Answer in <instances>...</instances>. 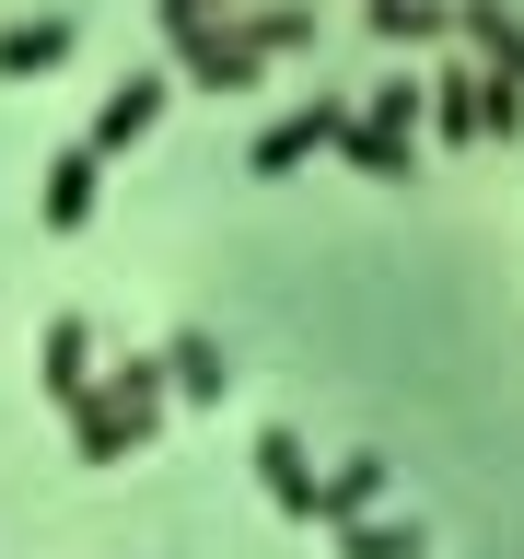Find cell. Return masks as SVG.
Here are the masks:
<instances>
[{"label":"cell","instance_id":"obj_15","mask_svg":"<svg viewBox=\"0 0 524 559\" xmlns=\"http://www.w3.org/2000/svg\"><path fill=\"white\" fill-rule=\"evenodd\" d=\"M361 129H396V140H419V82H373V94L349 105Z\"/></svg>","mask_w":524,"mask_h":559},{"label":"cell","instance_id":"obj_1","mask_svg":"<svg viewBox=\"0 0 524 559\" xmlns=\"http://www.w3.org/2000/svg\"><path fill=\"white\" fill-rule=\"evenodd\" d=\"M175 70L199 82V94H257L269 82V59H291V47H314V0H269V12H222V24H187L164 35Z\"/></svg>","mask_w":524,"mask_h":559},{"label":"cell","instance_id":"obj_12","mask_svg":"<svg viewBox=\"0 0 524 559\" xmlns=\"http://www.w3.org/2000/svg\"><path fill=\"white\" fill-rule=\"evenodd\" d=\"M338 152H349L361 175H373V187H408V164H419V140H396V129H361V117L338 129Z\"/></svg>","mask_w":524,"mask_h":559},{"label":"cell","instance_id":"obj_2","mask_svg":"<svg viewBox=\"0 0 524 559\" xmlns=\"http://www.w3.org/2000/svg\"><path fill=\"white\" fill-rule=\"evenodd\" d=\"M164 408H175L164 361H105V373L82 384V408H70V454H82V466H117V454H140L164 431Z\"/></svg>","mask_w":524,"mask_h":559},{"label":"cell","instance_id":"obj_17","mask_svg":"<svg viewBox=\"0 0 524 559\" xmlns=\"http://www.w3.org/2000/svg\"><path fill=\"white\" fill-rule=\"evenodd\" d=\"M164 12V35H187V24H222V12H245V0H152Z\"/></svg>","mask_w":524,"mask_h":559},{"label":"cell","instance_id":"obj_13","mask_svg":"<svg viewBox=\"0 0 524 559\" xmlns=\"http://www.w3.org/2000/svg\"><path fill=\"white\" fill-rule=\"evenodd\" d=\"M361 12H373V35H384V47H431V35H454V12H443V0H361Z\"/></svg>","mask_w":524,"mask_h":559},{"label":"cell","instance_id":"obj_5","mask_svg":"<svg viewBox=\"0 0 524 559\" xmlns=\"http://www.w3.org/2000/svg\"><path fill=\"white\" fill-rule=\"evenodd\" d=\"M443 12H454V35L478 47L489 82H524V12H513V0H443Z\"/></svg>","mask_w":524,"mask_h":559},{"label":"cell","instance_id":"obj_6","mask_svg":"<svg viewBox=\"0 0 524 559\" xmlns=\"http://www.w3.org/2000/svg\"><path fill=\"white\" fill-rule=\"evenodd\" d=\"M94 199H105V164L70 140L59 164H47V187H35V222H47V234H82V222H94Z\"/></svg>","mask_w":524,"mask_h":559},{"label":"cell","instance_id":"obj_4","mask_svg":"<svg viewBox=\"0 0 524 559\" xmlns=\"http://www.w3.org/2000/svg\"><path fill=\"white\" fill-rule=\"evenodd\" d=\"M164 94H175L164 70H129V82H117V94L94 105V129H82V152L105 164V152H129V140H152V129H164Z\"/></svg>","mask_w":524,"mask_h":559},{"label":"cell","instance_id":"obj_14","mask_svg":"<svg viewBox=\"0 0 524 559\" xmlns=\"http://www.w3.org/2000/svg\"><path fill=\"white\" fill-rule=\"evenodd\" d=\"M338 548H349V559H419L431 536H419V524H396V513H349V524H338Z\"/></svg>","mask_w":524,"mask_h":559},{"label":"cell","instance_id":"obj_16","mask_svg":"<svg viewBox=\"0 0 524 559\" xmlns=\"http://www.w3.org/2000/svg\"><path fill=\"white\" fill-rule=\"evenodd\" d=\"M478 140H524V82H489L478 70Z\"/></svg>","mask_w":524,"mask_h":559},{"label":"cell","instance_id":"obj_3","mask_svg":"<svg viewBox=\"0 0 524 559\" xmlns=\"http://www.w3.org/2000/svg\"><path fill=\"white\" fill-rule=\"evenodd\" d=\"M338 129H349V94H314V105H291L279 129H257L245 175H291V164H314V152H338Z\"/></svg>","mask_w":524,"mask_h":559},{"label":"cell","instance_id":"obj_7","mask_svg":"<svg viewBox=\"0 0 524 559\" xmlns=\"http://www.w3.org/2000/svg\"><path fill=\"white\" fill-rule=\"evenodd\" d=\"M152 361H164V384H175V396H234V349L210 338V326H175Z\"/></svg>","mask_w":524,"mask_h":559},{"label":"cell","instance_id":"obj_8","mask_svg":"<svg viewBox=\"0 0 524 559\" xmlns=\"http://www.w3.org/2000/svg\"><path fill=\"white\" fill-rule=\"evenodd\" d=\"M82 47V24L70 12H35V24H0V82H47V70Z\"/></svg>","mask_w":524,"mask_h":559},{"label":"cell","instance_id":"obj_10","mask_svg":"<svg viewBox=\"0 0 524 559\" xmlns=\"http://www.w3.org/2000/svg\"><path fill=\"white\" fill-rule=\"evenodd\" d=\"M35 384H47L59 408H82V384H94V326H82V314H59V326H47V349H35Z\"/></svg>","mask_w":524,"mask_h":559},{"label":"cell","instance_id":"obj_9","mask_svg":"<svg viewBox=\"0 0 524 559\" xmlns=\"http://www.w3.org/2000/svg\"><path fill=\"white\" fill-rule=\"evenodd\" d=\"M257 489H269L291 524L314 513V454H303V431H257Z\"/></svg>","mask_w":524,"mask_h":559},{"label":"cell","instance_id":"obj_11","mask_svg":"<svg viewBox=\"0 0 524 559\" xmlns=\"http://www.w3.org/2000/svg\"><path fill=\"white\" fill-rule=\"evenodd\" d=\"M384 501V454H338L326 478H314V513L303 524H349V513H373Z\"/></svg>","mask_w":524,"mask_h":559}]
</instances>
